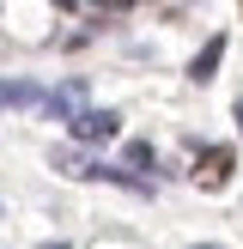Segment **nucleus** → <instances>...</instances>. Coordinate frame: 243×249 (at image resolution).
Here are the masks:
<instances>
[{"label": "nucleus", "instance_id": "obj_1", "mask_svg": "<svg viewBox=\"0 0 243 249\" xmlns=\"http://www.w3.org/2000/svg\"><path fill=\"white\" fill-rule=\"evenodd\" d=\"M116 128H122V116H116V109H79V116H73L67 122V134H73V140H116Z\"/></svg>", "mask_w": 243, "mask_h": 249}, {"label": "nucleus", "instance_id": "obj_2", "mask_svg": "<svg viewBox=\"0 0 243 249\" xmlns=\"http://www.w3.org/2000/svg\"><path fill=\"white\" fill-rule=\"evenodd\" d=\"M231 170H237V152H231V146H213V152H201V164H194V182H201V189H225Z\"/></svg>", "mask_w": 243, "mask_h": 249}, {"label": "nucleus", "instance_id": "obj_3", "mask_svg": "<svg viewBox=\"0 0 243 249\" xmlns=\"http://www.w3.org/2000/svg\"><path fill=\"white\" fill-rule=\"evenodd\" d=\"M0 104L31 109V104H49V97H43V85H31V79H6V85H0Z\"/></svg>", "mask_w": 243, "mask_h": 249}, {"label": "nucleus", "instance_id": "obj_4", "mask_svg": "<svg viewBox=\"0 0 243 249\" xmlns=\"http://www.w3.org/2000/svg\"><path fill=\"white\" fill-rule=\"evenodd\" d=\"M219 61H225V36H213V43H207L201 49V55H194V67H189V79H213V73H219Z\"/></svg>", "mask_w": 243, "mask_h": 249}, {"label": "nucleus", "instance_id": "obj_5", "mask_svg": "<svg viewBox=\"0 0 243 249\" xmlns=\"http://www.w3.org/2000/svg\"><path fill=\"white\" fill-rule=\"evenodd\" d=\"M122 164H128V170H152V146H146V140H128Z\"/></svg>", "mask_w": 243, "mask_h": 249}, {"label": "nucleus", "instance_id": "obj_6", "mask_svg": "<svg viewBox=\"0 0 243 249\" xmlns=\"http://www.w3.org/2000/svg\"><path fill=\"white\" fill-rule=\"evenodd\" d=\"M237 122H243V97H237Z\"/></svg>", "mask_w": 243, "mask_h": 249}, {"label": "nucleus", "instance_id": "obj_7", "mask_svg": "<svg viewBox=\"0 0 243 249\" xmlns=\"http://www.w3.org/2000/svg\"><path fill=\"white\" fill-rule=\"evenodd\" d=\"M194 249H219V243H194Z\"/></svg>", "mask_w": 243, "mask_h": 249}]
</instances>
